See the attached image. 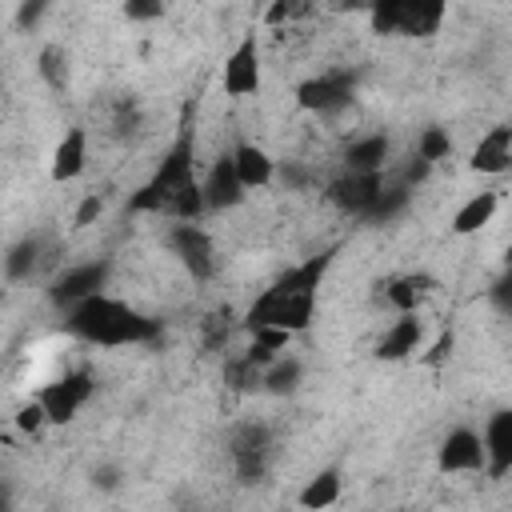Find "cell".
Returning <instances> with one entry per match:
<instances>
[{"instance_id": "1", "label": "cell", "mask_w": 512, "mask_h": 512, "mask_svg": "<svg viewBox=\"0 0 512 512\" xmlns=\"http://www.w3.org/2000/svg\"><path fill=\"white\" fill-rule=\"evenodd\" d=\"M332 256H336V252L328 248V252L308 256L304 264L288 268L284 276H276L272 288H264V292L252 300V308H248V316H244L248 332L260 328V324H276V328H288V332H304V328L312 324L316 288H320V280H324Z\"/></svg>"}, {"instance_id": "2", "label": "cell", "mask_w": 512, "mask_h": 512, "mask_svg": "<svg viewBox=\"0 0 512 512\" xmlns=\"http://www.w3.org/2000/svg\"><path fill=\"white\" fill-rule=\"evenodd\" d=\"M64 324H68L72 336H80L88 344H104V348L148 344V340L160 336V320H152V316H144V312H136V308L104 296V292L72 304L68 316H64Z\"/></svg>"}, {"instance_id": "3", "label": "cell", "mask_w": 512, "mask_h": 512, "mask_svg": "<svg viewBox=\"0 0 512 512\" xmlns=\"http://www.w3.org/2000/svg\"><path fill=\"white\" fill-rule=\"evenodd\" d=\"M188 180H192V136L184 132V136L168 148V156L160 160V168L152 172V180L128 196V212H168L172 196H176Z\"/></svg>"}, {"instance_id": "4", "label": "cell", "mask_w": 512, "mask_h": 512, "mask_svg": "<svg viewBox=\"0 0 512 512\" xmlns=\"http://www.w3.org/2000/svg\"><path fill=\"white\" fill-rule=\"evenodd\" d=\"M168 248L172 256L192 272V280H208L216 272V252H212V236L196 224V220H176L168 228Z\"/></svg>"}, {"instance_id": "5", "label": "cell", "mask_w": 512, "mask_h": 512, "mask_svg": "<svg viewBox=\"0 0 512 512\" xmlns=\"http://www.w3.org/2000/svg\"><path fill=\"white\" fill-rule=\"evenodd\" d=\"M352 92H356V76L352 72H324V76H312L296 88V104L304 112H320V116H336L352 104Z\"/></svg>"}, {"instance_id": "6", "label": "cell", "mask_w": 512, "mask_h": 512, "mask_svg": "<svg viewBox=\"0 0 512 512\" xmlns=\"http://www.w3.org/2000/svg\"><path fill=\"white\" fill-rule=\"evenodd\" d=\"M108 272H112V260H104V256H100V260H88V264H72V268H64V272L52 280L48 300H52L56 308H72V304H80V300L104 292Z\"/></svg>"}, {"instance_id": "7", "label": "cell", "mask_w": 512, "mask_h": 512, "mask_svg": "<svg viewBox=\"0 0 512 512\" xmlns=\"http://www.w3.org/2000/svg\"><path fill=\"white\" fill-rule=\"evenodd\" d=\"M228 452H232V464H236V476L240 484H256L264 480L268 472V456H272V432L264 424H240L228 440Z\"/></svg>"}, {"instance_id": "8", "label": "cell", "mask_w": 512, "mask_h": 512, "mask_svg": "<svg viewBox=\"0 0 512 512\" xmlns=\"http://www.w3.org/2000/svg\"><path fill=\"white\" fill-rule=\"evenodd\" d=\"M96 392V380L88 372H64L60 380H52L40 392V404L48 412V424H68L76 420V412L88 404V396Z\"/></svg>"}, {"instance_id": "9", "label": "cell", "mask_w": 512, "mask_h": 512, "mask_svg": "<svg viewBox=\"0 0 512 512\" xmlns=\"http://www.w3.org/2000/svg\"><path fill=\"white\" fill-rule=\"evenodd\" d=\"M380 192H384V176H380V172H344V176H336V180L328 184V200H332L340 212L364 216V220H368V212L376 208Z\"/></svg>"}, {"instance_id": "10", "label": "cell", "mask_w": 512, "mask_h": 512, "mask_svg": "<svg viewBox=\"0 0 512 512\" xmlns=\"http://www.w3.org/2000/svg\"><path fill=\"white\" fill-rule=\"evenodd\" d=\"M220 84H224L228 96H252V92H260V48H256V36H244L224 56Z\"/></svg>"}, {"instance_id": "11", "label": "cell", "mask_w": 512, "mask_h": 512, "mask_svg": "<svg viewBox=\"0 0 512 512\" xmlns=\"http://www.w3.org/2000/svg\"><path fill=\"white\" fill-rule=\"evenodd\" d=\"M440 472H484L488 468V452H484V436L472 428H452L436 452Z\"/></svg>"}, {"instance_id": "12", "label": "cell", "mask_w": 512, "mask_h": 512, "mask_svg": "<svg viewBox=\"0 0 512 512\" xmlns=\"http://www.w3.org/2000/svg\"><path fill=\"white\" fill-rule=\"evenodd\" d=\"M204 184V204H208V212H224V208H236L240 200H244V180H240V172H236V160L232 156H220L212 168H208V176L200 180Z\"/></svg>"}, {"instance_id": "13", "label": "cell", "mask_w": 512, "mask_h": 512, "mask_svg": "<svg viewBox=\"0 0 512 512\" xmlns=\"http://www.w3.org/2000/svg\"><path fill=\"white\" fill-rule=\"evenodd\" d=\"M484 452H488V476L500 480L512 472V408H500L484 424Z\"/></svg>"}, {"instance_id": "14", "label": "cell", "mask_w": 512, "mask_h": 512, "mask_svg": "<svg viewBox=\"0 0 512 512\" xmlns=\"http://www.w3.org/2000/svg\"><path fill=\"white\" fill-rule=\"evenodd\" d=\"M468 164H472V172H484V176L508 172V168H512V128H508V124L488 128V132L476 140Z\"/></svg>"}, {"instance_id": "15", "label": "cell", "mask_w": 512, "mask_h": 512, "mask_svg": "<svg viewBox=\"0 0 512 512\" xmlns=\"http://www.w3.org/2000/svg\"><path fill=\"white\" fill-rule=\"evenodd\" d=\"M420 336H424L420 316H416V312H400V316L388 324V332L380 336L376 356H380V360H404V356H412V352L420 348Z\"/></svg>"}, {"instance_id": "16", "label": "cell", "mask_w": 512, "mask_h": 512, "mask_svg": "<svg viewBox=\"0 0 512 512\" xmlns=\"http://www.w3.org/2000/svg\"><path fill=\"white\" fill-rule=\"evenodd\" d=\"M84 164H88V136H84V128H68L52 152V180L68 184L84 172Z\"/></svg>"}, {"instance_id": "17", "label": "cell", "mask_w": 512, "mask_h": 512, "mask_svg": "<svg viewBox=\"0 0 512 512\" xmlns=\"http://www.w3.org/2000/svg\"><path fill=\"white\" fill-rule=\"evenodd\" d=\"M232 160H236V172H240V180H244L248 192L272 184V176H276V160L260 144H236Z\"/></svg>"}, {"instance_id": "18", "label": "cell", "mask_w": 512, "mask_h": 512, "mask_svg": "<svg viewBox=\"0 0 512 512\" xmlns=\"http://www.w3.org/2000/svg\"><path fill=\"white\" fill-rule=\"evenodd\" d=\"M444 12H448V0H404L400 36H432V32H440Z\"/></svg>"}, {"instance_id": "19", "label": "cell", "mask_w": 512, "mask_h": 512, "mask_svg": "<svg viewBox=\"0 0 512 512\" xmlns=\"http://www.w3.org/2000/svg\"><path fill=\"white\" fill-rule=\"evenodd\" d=\"M432 276H424V272H408V276H396V280H388L384 284V300L396 308V312H416L420 308V300L432 292Z\"/></svg>"}, {"instance_id": "20", "label": "cell", "mask_w": 512, "mask_h": 512, "mask_svg": "<svg viewBox=\"0 0 512 512\" xmlns=\"http://www.w3.org/2000/svg\"><path fill=\"white\" fill-rule=\"evenodd\" d=\"M496 204H500L496 192H476V196H468V200L456 208V216H452V232H456V236L480 232V228L496 216Z\"/></svg>"}, {"instance_id": "21", "label": "cell", "mask_w": 512, "mask_h": 512, "mask_svg": "<svg viewBox=\"0 0 512 512\" xmlns=\"http://www.w3.org/2000/svg\"><path fill=\"white\" fill-rule=\"evenodd\" d=\"M384 160H388V136H380V132L352 140L344 152L348 172H384Z\"/></svg>"}, {"instance_id": "22", "label": "cell", "mask_w": 512, "mask_h": 512, "mask_svg": "<svg viewBox=\"0 0 512 512\" xmlns=\"http://www.w3.org/2000/svg\"><path fill=\"white\" fill-rule=\"evenodd\" d=\"M300 376H304V364L296 356H276L268 368H264V392L272 396H288L300 388Z\"/></svg>"}, {"instance_id": "23", "label": "cell", "mask_w": 512, "mask_h": 512, "mask_svg": "<svg viewBox=\"0 0 512 512\" xmlns=\"http://www.w3.org/2000/svg\"><path fill=\"white\" fill-rule=\"evenodd\" d=\"M336 500H340V468H324L300 488V504L304 508H328Z\"/></svg>"}, {"instance_id": "24", "label": "cell", "mask_w": 512, "mask_h": 512, "mask_svg": "<svg viewBox=\"0 0 512 512\" xmlns=\"http://www.w3.org/2000/svg\"><path fill=\"white\" fill-rule=\"evenodd\" d=\"M36 264H40V240H36V236H20V240L8 248V256H4V272H8V280H24V276H32Z\"/></svg>"}, {"instance_id": "25", "label": "cell", "mask_w": 512, "mask_h": 512, "mask_svg": "<svg viewBox=\"0 0 512 512\" xmlns=\"http://www.w3.org/2000/svg\"><path fill=\"white\" fill-rule=\"evenodd\" d=\"M224 384H228V388H236V392L264 388V368H260V364H256L248 352H240V356L224 360Z\"/></svg>"}, {"instance_id": "26", "label": "cell", "mask_w": 512, "mask_h": 512, "mask_svg": "<svg viewBox=\"0 0 512 512\" xmlns=\"http://www.w3.org/2000/svg\"><path fill=\"white\" fill-rule=\"evenodd\" d=\"M200 212H208V204H204V184L192 176V180L172 196L168 216H172V220H200Z\"/></svg>"}, {"instance_id": "27", "label": "cell", "mask_w": 512, "mask_h": 512, "mask_svg": "<svg viewBox=\"0 0 512 512\" xmlns=\"http://www.w3.org/2000/svg\"><path fill=\"white\" fill-rule=\"evenodd\" d=\"M368 20L376 36H400L404 24V0H368Z\"/></svg>"}, {"instance_id": "28", "label": "cell", "mask_w": 512, "mask_h": 512, "mask_svg": "<svg viewBox=\"0 0 512 512\" xmlns=\"http://www.w3.org/2000/svg\"><path fill=\"white\" fill-rule=\"evenodd\" d=\"M36 68H40V76H44V84H48V88H64V84H68V52H64L60 44L40 48Z\"/></svg>"}, {"instance_id": "29", "label": "cell", "mask_w": 512, "mask_h": 512, "mask_svg": "<svg viewBox=\"0 0 512 512\" xmlns=\"http://www.w3.org/2000/svg\"><path fill=\"white\" fill-rule=\"evenodd\" d=\"M408 188H412V184H404V180H400V184H384V192H380L376 208L368 212V220H392V216L408 204Z\"/></svg>"}, {"instance_id": "30", "label": "cell", "mask_w": 512, "mask_h": 512, "mask_svg": "<svg viewBox=\"0 0 512 512\" xmlns=\"http://www.w3.org/2000/svg\"><path fill=\"white\" fill-rule=\"evenodd\" d=\"M448 152H452V140H448V132H444V128H424V132H420L416 156H424L428 164H436V160H444Z\"/></svg>"}, {"instance_id": "31", "label": "cell", "mask_w": 512, "mask_h": 512, "mask_svg": "<svg viewBox=\"0 0 512 512\" xmlns=\"http://www.w3.org/2000/svg\"><path fill=\"white\" fill-rule=\"evenodd\" d=\"M300 12H308V0H272L268 12H264V24L276 28V24H284V20H296Z\"/></svg>"}, {"instance_id": "32", "label": "cell", "mask_w": 512, "mask_h": 512, "mask_svg": "<svg viewBox=\"0 0 512 512\" xmlns=\"http://www.w3.org/2000/svg\"><path fill=\"white\" fill-rule=\"evenodd\" d=\"M168 8V0H124V16L136 20V24H148V20H160Z\"/></svg>"}, {"instance_id": "33", "label": "cell", "mask_w": 512, "mask_h": 512, "mask_svg": "<svg viewBox=\"0 0 512 512\" xmlns=\"http://www.w3.org/2000/svg\"><path fill=\"white\" fill-rule=\"evenodd\" d=\"M48 8H52V0H20V8H16V28H20V32H32Z\"/></svg>"}, {"instance_id": "34", "label": "cell", "mask_w": 512, "mask_h": 512, "mask_svg": "<svg viewBox=\"0 0 512 512\" xmlns=\"http://www.w3.org/2000/svg\"><path fill=\"white\" fill-rule=\"evenodd\" d=\"M44 424H48V412H44L40 396H36L32 404H24V408L16 412V428H20V432H40Z\"/></svg>"}, {"instance_id": "35", "label": "cell", "mask_w": 512, "mask_h": 512, "mask_svg": "<svg viewBox=\"0 0 512 512\" xmlns=\"http://www.w3.org/2000/svg\"><path fill=\"white\" fill-rule=\"evenodd\" d=\"M492 304H496L504 316H512V264H508V272L492 284Z\"/></svg>"}, {"instance_id": "36", "label": "cell", "mask_w": 512, "mask_h": 512, "mask_svg": "<svg viewBox=\"0 0 512 512\" xmlns=\"http://www.w3.org/2000/svg\"><path fill=\"white\" fill-rule=\"evenodd\" d=\"M100 212H104V200L92 192V196H84L80 200V208H76V228H88L92 220H100Z\"/></svg>"}, {"instance_id": "37", "label": "cell", "mask_w": 512, "mask_h": 512, "mask_svg": "<svg viewBox=\"0 0 512 512\" xmlns=\"http://www.w3.org/2000/svg\"><path fill=\"white\" fill-rule=\"evenodd\" d=\"M92 484H96L100 492H116V488H120V468H116V464L92 468Z\"/></svg>"}, {"instance_id": "38", "label": "cell", "mask_w": 512, "mask_h": 512, "mask_svg": "<svg viewBox=\"0 0 512 512\" xmlns=\"http://www.w3.org/2000/svg\"><path fill=\"white\" fill-rule=\"evenodd\" d=\"M448 352H452V332H444V336H440V340L432 344V352L424 356V364H440V360H444Z\"/></svg>"}]
</instances>
